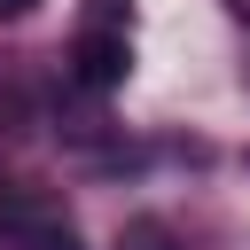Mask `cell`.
I'll return each mask as SVG.
<instances>
[{"label": "cell", "instance_id": "obj_4", "mask_svg": "<svg viewBox=\"0 0 250 250\" xmlns=\"http://www.w3.org/2000/svg\"><path fill=\"white\" fill-rule=\"evenodd\" d=\"M31 8H39V0H0V23H23Z\"/></svg>", "mask_w": 250, "mask_h": 250}, {"label": "cell", "instance_id": "obj_1", "mask_svg": "<svg viewBox=\"0 0 250 250\" xmlns=\"http://www.w3.org/2000/svg\"><path fill=\"white\" fill-rule=\"evenodd\" d=\"M133 70V8L125 0H86V23L70 39V78L86 94H117Z\"/></svg>", "mask_w": 250, "mask_h": 250}, {"label": "cell", "instance_id": "obj_2", "mask_svg": "<svg viewBox=\"0 0 250 250\" xmlns=\"http://www.w3.org/2000/svg\"><path fill=\"white\" fill-rule=\"evenodd\" d=\"M16 250H86V242L70 234V219L39 211V219H23V227H16Z\"/></svg>", "mask_w": 250, "mask_h": 250}, {"label": "cell", "instance_id": "obj_3", "mask_svg": "<svg viewBox=\"0 0 250 250\" xmlns=\"http://www.w3.org/2000/svg\"><path fill=\"white\" fill-rule=\"evenodd\" d=\"M117 250H188V242H180L164 219H125V227H117Z\"/></svg>", "mask_w": 250, "mask_h": 250}]
</instances>
